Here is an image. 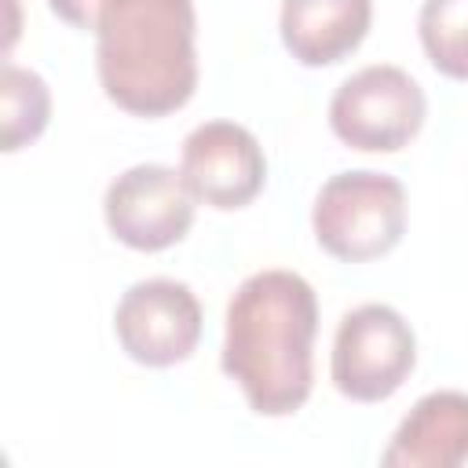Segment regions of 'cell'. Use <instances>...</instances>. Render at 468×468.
<instances>
[{
	"mask_svg": "<svg viewBox=\"0 0 468 468\" xmlns=\"http://www.w3.org/2000/svg\"><path fill=\"white\" fill-rule=\"evenodd\" d=\"M106 227L117 241L139 252H161L186 238L194 223V194L168 165L124 168L102 197Z\"/></svg>",
	"mask_w": 468,
	"mask_h": 468,
	"instance_id": "8992f818",
	"label": "cell"
},
{
	"mask_svg": "<svg viewBox=\"0 0 468 468\" xmlns=\"http://www.w3.org/2000/svg\"><path fill=\"white\" fill-rule=\"evenodd\" d=\"M194 0H102L95 69L106 99L135 117H165L197 88Z\"/></svg>",
	"mask_w": 468,
	"mask_h": 468,
	"instance_id": "7a4b0ae2",
	"label": "cell"
},
{
	"mask_svg": "<svg viewBox=\"0 0 468 468\" xmlns=\"http://www.w3.org/2000/svg\"><path fill=\"white\" fill-rule=\"evenodd\" d=\"M417 33L442 77L468 80V0H424Z\"/></svg>",
	"mask_w": 468,
	"mask_h": 468,
	"instance_id": "7c38bea8",
	"label": "cell"
},
{
	"mask_svg": "<svg viewBox=\"0 0 468 468\" xmlns=\"http://www.w3.org/2000/svg\"><path fill=\"white\" fill-rule=\"evenodd\" d=\"M318 296L296 271L249 274L230 303L223 329V373L263 417L296 413L314 388Z\"/></svg>",
	"mask_w": 468,
	"mask_h": 468,
	"instance_id": "6da1fadb",
	"label": "cell"
},
{
	"mask_svg": "<svg viewBox=\"0 0 468 468\" xmlns=\"http://www.w3.org/2000/svg\"><path fill=\"white\" fill-rule=\"evenodd\" d=\"M113 333L132 362L165 369L194 355L201 340V303L186 282L146 278L121 296Z\"/></svg>",
	"mask_w": 468,
	"mask_h": 468,
	"instance_id": "52a82bcc",
	"label": "cell"
},
{
	"mask_svg": "<svg viewBox=\"0 0 468 468\" xmlns=\"http://www.w3.org/2000/svg\"><path fill=\"white\" fill-rule=\"evenodd\" d=\"M48 7L62 22H69L73 29H95V18H99L102 0H48Z\"/></svg>",
	"mask_w": 468,
	"mask_h": 468,
	"instance_id": "4fadbf2b",
	"label": "cell"
},
{
	"mask_svg": "<svg viewBox=\"0 0 468 468\" xmlns=\"http://www.w3.org/2000/svg\"><path fill=\"white\" fill-rule=\"evenodd\" d=\"M179 176L208 208H245L267 183L260 139L234 121H205L183 139Z\"/></svg>",
	"mask_w": 468,
	"mask_h": 468,
	"instance_id": "ba28073f",
	"label": "cell"
},
{
	"mask_svg": "<svg viewBox=\"0 0 468 468\" xmlns=\"http://www.w3.org/2000/svg\"><path fill=\"white\" fill-rule=\"evenodd\" d=\"M373 22V0H282V44L303 66H333L351 55Z\"/></svg>",
	"mask_w": 468,
	"mask_h": 468,
	"instance_id": "30bf717a",
	"label": "cell"
},
{
	"mask_svg": "<svg viewBox=\"0 0 468 468\" xmlns=\"http://www.w3.org/2000/svg\"><path fill=\"white\" fill-rule=\"evenodd\" d=\"M428 99L420 84L388 62L351 73L329 99V124L340 143L369 154L402 150L424 124Z\"/></svg>",
	"mask_w": 468,
	"mask_h": 468,
	"instance_id": "5b68a950",
	"label": "cell"
},
{
	"mask_svg": "<svg viewBox=\"0 0 468 468\" xmlns=\"http://www.w3.org/2000/svg\"><path fill=\"white\" fill-rule=\"evenodd\" d=\"M51 117V91L37 69L4 62L0 73V150L15 154L40 139Z\"/></svg>",
	"mask_w": 468,
	"mask_h": 468,
	"instance_id": "8fae6325",
	"label": "cell"
},
{
	"mask_svg": "<svg viewBox=\"0 0 468 468\" xmlns=\"http://www.w3.org/2000/svg\"><path fill=\"white\" fill-rule=\"evenodd\" d=\"M388 468H453L468 461V395L428 391L395 428L384 457Z\"/></svg>",
	"mask_w": 468,
	"mask_h": 468,
	"instance_id": "9c48e42d",
	"label": "cell"
},
{
	"mask_svg": "<svg viewBox=\"0 0 468 468\" xmlns=\"http://www.w3.org/2000/svg\"><path fill=\"white\" fill-rule=\"evenodd\" d=\"M311 227L329 256L344 263L377 260L406 234V186L373 168L336 172L314 197Z\"/></svg>",
	"mask_w": 468,
	"mask_h": 468,
	"instance_id": "3957f363",
	"label": "cell"
},
{
	"mask_svg": "<svg viewBox=\"0 0 468 468\" xmlns=\"http://www.w3.org/2000/svg\"><path fill=\"white\" fill-rule=\"evenodd\" d=\"M417 366V336L410 322L388 303H358L333 336L329 373L344 399L384 402Z\"/></svg>",
	"mask_w": 468,
	"mask_h": 468,
	"instance_id": "277c9868",
	"label": "cell"
}]
</instances>
